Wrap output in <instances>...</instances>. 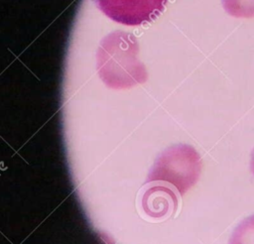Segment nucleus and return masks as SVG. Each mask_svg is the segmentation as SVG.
Listing matches in <instances>:
<instances>
[{
  "mask_svg": "<svg viewBox=\"0 0 254 244\" xmlns=\"http://www.w3.org/2000/svg\"><path fill=\"white\" fill-rule=\"evenodd\" d=\"M111 20L127 26L151 22L164 10L167 0H94Z\"/></svg>",
  "mask_w": 254,
  "mask_h": 244,
  "instance_id": "f257e3e1",
  "label": "nucleus"
},
{
  "mask_svg": "<svg viewBox=\"0 0 254 244\" xmlns=\"http://www.w3.org/2000/svg\"><path fill=\"white\" fill-rule=\"evenodd\" d=\"M228 244H254V214L236 226Z\"/></svg>",
  "mask_w": 254,
  "mask_h": 244,
  "instance_id": "f03ea898",
  "label": "nucleus"
},
{
  "mask_svg": "<svg viewBox=\"0 0 254 244\" xmlns=\"http://www.w3.org/2000/svg\"><path fill=\"white\" fill-rule=\"evenodd\" d=\"M224 10L237 18L254 17V0H221Z\"/></svg>",
  "mask_w": 254,
  "mask_h": 244,
  "instance_id": "7ed1b4c3",
  "label": "nucleus"
},
{
  "mask_svg": "<svg viewBox=\"0 0 254 244\" xmlns=\"http://www.w3.org/2000/svg\"><path fill=\"white\" fill-rule=\"evenodd\" d=\"M250 170L252 172V174L254 175V149L252 151V154H251V160H250Z\"/></svg>",
  "mask_w": 254,
  "mask_h": 244,
  "instance_id": "20e7f679",
  "label": "nucleus"
}]
</instances>
